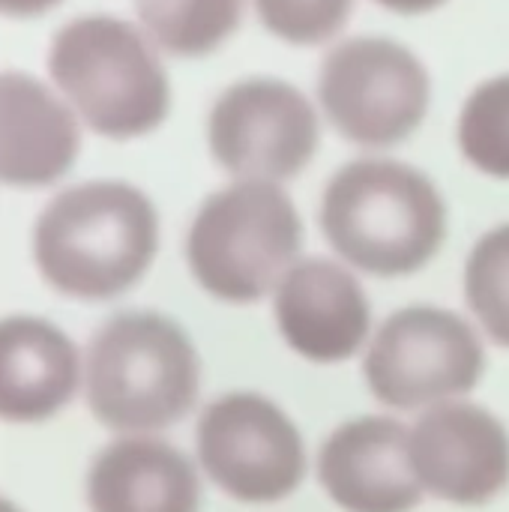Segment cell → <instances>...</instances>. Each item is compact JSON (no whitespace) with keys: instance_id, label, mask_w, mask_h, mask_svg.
Returning a JSON list of instances; mask_svg holds the SVG:
<instances>
[{"instance_id":"6da1fadb","label":"cell","mask_w":509,"mask_h":512,"mask_svg":"<svg viewBox=\"0 0 509 512\" xmlns=\"http://www.w3.org/2000/svg\"><path fill=\"white\" fill-rule=\"evenodd\" d=\"M159 249L153 201L117 180L60 192L36 219L33 258L42 279L72 300H111L135 288Z\"/></svg>"},{"instance_id":"7a4b0ae2","label":"cell","mask_w":509,"mask_h":512,"mask_svg":"<svg viewBox=\"0 0 509 512\" xmlns=\"http://www.w3.org/2000/svg\"><path fill=\"white\" fill-rule=\"evenodd\" d=\"M321 231L354 270L399 279L441 252L447 204L423 171L393 159H357L330 177Z\"/></svg>"},{"instance_id":"3957f363","label":"cell","mask_w":509,"mask_h":512,"mask_svg":"<svg viewBox=\"0 0 509 512\" xmlns=\"http://www.w3.org/2000/svg\"><path fill=\"white\" fill-rule=\"evenodd\" d=\"M90 414L120 435H156L198 402L201 360L189 333L159 312H120L90 339L84 357Z\"/></svg>"},{"instance_id":"277c9868","label":"cell","mask_w":509,"mask_h":512,"mask_svg":"<svg viewBox=\"0 0 509 512\" xmlns=\"http://www.w3.org/2000/svg\"><path fill=\"white\" fill-rule=\"evenodd\" d=\"M303 222L294 201L264 180L213 192L192 219L186 261L192 279L231 306L261 303L300 261Z\"/></svg>"},{"instance_id":"5b68a950","label":"cell","mask_w":509,"mask_h":512,"mask_svg":"<svg viewBox=\"0 0 509 512\" xmlns=\"http://www.w3.org/2000/svg\"><path fill=\"white\" fill-rule=\"evenodd\" d=\"M48 69L87 126L105 138L153 132L171 102L168 78L150 42L126 21L90 15L66 24Z\"/></svg>"},{"instance_id":"8992f818","label":"cell","mask_w":509,"mask_h":512,"mask_svg":"<svg viewBox=\"0 0 509 512\" xmlns=\"http://www.w3.org/2000/svg\"><path fill=\"white\" fill-rule=\"evenodd\" d=\"M486 372L477 330L456 312L408 306L393 312L369 339L363 378L393 411H429L468 396Z\"/></svg>"},{"instance_id":"52a82bcc","label":"cell","mask_w":509,"mask_h":512,"mask_svg":"<svg viewBox=\"0 0 509 512\" xmlns=\"http://www.w3.org/2000/svg\"><path fill=\"white\" fill-rule=\"evenodd\" d=\"M195 450L210 483L249 507L291 498L309 468L297 423L273 399L252 390H231L201 411Z\"/></svg>"},{"instance_id":"ba28073f","label":"cell","mask_w":509,"mask_h":512,"mask_svg":"<svg viewBox=\"0 0 509 512\" xmlns=\"http://www.w3.org/2000/svg\"><path fill=\"white\" fill-rule=\"evenodd\" d=\"M318 99L354 144H402L426 117L429 72L405 45L384 36L339 42L321 63Z\"/></svg>"},{"instance_id":"9c48e42d","label":"cell","mask_w":509,"mask_h":512,"mask_svg":"<svg viewBox=\"0 0 509 512\" xmlns=\"http://www.w3.org/2000/svg\"><path fill=\"white\" fill-rule=\"evenodd\" d=\"M213 159L237 180L279 183L297 177L318 150L312 102L276 78L228 87L210 111Z\"/></svg>"},{"instance_id":"30bf717a","label":"cell","mask_w":509,"mask_h":512,"mask_svg":"<svg viewBox=\"0 0 509 512\" xmlns=\"http://www.w3.org/2000/svg\"><path fill=\"white\" fill-rule=\"evenodd\" d=\"M411 465L426 495L486 507L509 489V429L474 402L435 405L411 429Z\"/></svg>"},{"instance_id":"8fae6325","label":"cell","mask_w":509,"mask_h":512,"mask_svg":"<svg viewBox=\"0 0 509 512\" xmlns=\"http://www.w3.org/2000/svg\"><path fill=\"white\" fill-rule=\"evenodd\" d=\"M285 345L309 363H348L369 345L372 306L360 279L339 261L300 258L273 291Z\"/></svg>"},{"instance_id":"7c38bea8","label":"cell","mask_w":509,"mask_h":512,"mask_svg":"<svg viewBox=\"0 0 509 512\" xmlns=\"http://www.w3.org/2000/svg\"><path fill=\"white\" fill-rule=\"evenodd\" d=\"M318 483L345 512H414L426 492L411 465V429L396 417H354L318 450Z\"/></svg>"},{"instance_id":"4fadbf2b","label":"cell","mask_w":509,"mask_h":512,"mask_svg":"<svg viewBox=\"0 0 509 512\" xmlns=\"http://www.w3.org/2000/svg\"><path fill=\"white\" fill-rule=\"evenodd\" d=\"M90 512H198L201 480L186 453L156 435H120L90 465Z\"/></svg>"},{"instance_id":"5bb4252c","label":"cell","mask_w":509,"mask_h":512,"mask_svg":"<svg viewBox=\"0 0 509 512\" xmlns=\"http://www.w3.org/2000/svg\"><path fill=\"white\" fill-rule=\"evenodd\" d=\"M84 363L75 342L33 315L0 318V420L42 423L78 393Z\"/></svg>"},{"instance_id":"9a60e30c","label":"cell","mask_w":509,"mask_h":512,"mask_svg":"<svg viewBox=\"0 0 509 512\" xmlns=\"http://www.w3.org/2000/svg\"><path fill=\"white\" fill-rule=\"evenodd\" d=\"M78 147V123L54 93L27 75L0 72V183H54L69 171Z\"/></svg>"},{"instance_id":"2e32d148","label":"cell","mask_w":509,"mask_h":512,"mask_svg":"<svg viewBox=\"0 0 509 512\" xmlns=\"http://www.w3.org/2000/svg\"><path fill=\"white\" fill-rule=\"evenodd\" d=\"M138 18L162 51L198 57L240 27L243 0H138Z\"/></svg>"},{"instance_id":"e0dca14e","label":"cell","mask_w":509,"mask_h":512,"mask_svg":"<svg viewBox=\"0 0 509 512\" xmlns=\"http://www.w3.org/2000/svg\"><path fill=\"white\" fill-rule=\"evenodd\" d=\"M465 300L486 336L509 348V222L477 240L465 264Z\"/></svg>"},{"instance_id":"ac0fdd59","label":"cell","mask_w":509,"mask_h":512,"mask_svg":"<svg viewBox=\"0 0 509 512\" xmlns=\"http://www.w3.org/2000/svg\"><path fill=\"white\" fill-rule=\"evenodd\" d=\"M459 147L477 171L509 180V75L471 93L459 117Z\"/></svg>"},{"instance_id":"d6986e66","label":"cell","mask_w":509,"mask_h":512,"mask_svg":"<svg viewBox=\"0 0 509 512\" xmlns=\"http://www.w3.org/2000/svg\"><path fill=\"white\" fill-rule=\"evenodd\" d=\"M261 24L291 45L330 42L348 21L354 0H255Z\"/></svg>"},{"instance_id":"ffe728a7","label":"cell","mask_w":509,"mask_h":512,"mask_svg":"<svg viewBox=\"0 0 509 512\" xmlns=\"http://www.w3.org/2000/svg\"><path fill=\"white\" fill-rule=\"evenodd\" d=\"M60 0H0V15H12V18H30L39 15L45 9H51Z\"/></svg>"},{"instance_id":"44dd1931","label":"cell","mask_w":509,"mask_h":512,"mask_svg":"<svg viewBox=\"0 0 509 512\" xmlns=\"http://www.w3.org/2000/svg\"><path fill=\"white\" fill-rule=\"evenodd\" d=\"M393 12H402V15H420V12H429L435 6H441L444 0H375Z\"/></svg>"},{"instance_id":"7402d4cb","label":"cell","mask_w":509,"mask_h":512,"mask_svg":"<svg viewBox=\"0 0 509 512\" xmlns=\"http://www.w3.org/2000/svg\"><path fill=\"white\" fill-rule=\"evenodd\" d=\"M0 512H24V510H18L15 504H9L6 498H0Z\"/></svg>"}]
</instances>
